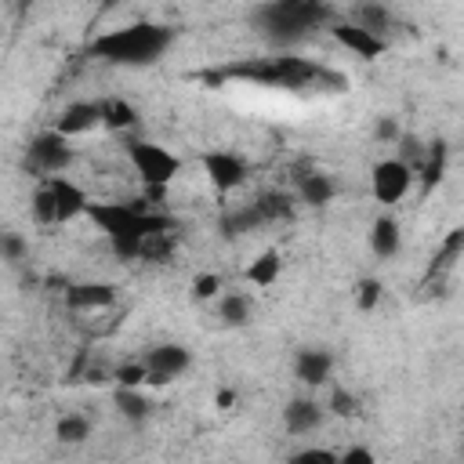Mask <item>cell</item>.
<instances>
[{"label": "cell", "mask_w": 464, "mask_h": 464, "mask_svg": "<svg viewBox=\"0 0 464 464\" xmlns=\"http://www.w3.org/2000/svg\"><path fill=\"white\" fill-rule=\"evenodd\" d=\"M170 40H174V29L160 22H134V25L105 29L102 36H94L91 51L112 65H152L167 54Z\"/></svg>", "instance_id": "1"}, {"label": "cell", "mask_w": 464, "mask_h": 464, "mask_svg": "<svg viewBox=\"0 0 464 464\" xmlns=\"http://www.w3.org/2000/svg\"><path fill=\"white\" fill-rule=\"evenodd\" d=\"M254 25L276 40V44H286V40H297L319 25H326L334 18V7L326 4H308V0H279V4H261L254 7Z\"/></svg>", "instance_id": "2"}, {"label": "cell", "mask_w": 464, "mask_h": 464, "mask_svg": "<svg viewBox=\"0 0 464 464\" xmlns=\"http://www.w3.org/2000/svg\"><path fill=\"white\" fill-rule=\"evenodd\" d=\"M87 203H91L87 192L76 181H69L65 174L62 178H44L33 192V218L40 225H65V221L80 218L87 210Z\"/></svg>", "instance_id": "3"}, {"label": "cell", "mask_w": 464, "mask_h": 464, "mask_svg": "<svg viewBox=\"0 0 464 464\" xmlns=\"http://www.w3.org/2000/svg\"><path fill=\"white\" fill-rule=\"evenodd\" d=\"M127 160L134 174L145 181V188H163L181 174V160L156 141H141V138L127 141Z\"/></svg>", "instance_id": "4"}, {"label": "cell", "mask_w": 464, "mask_h": 464, "mask_svg": "<svg viewBox=\"0 0 464 464\" xmlns=\"http://www.w3.org/2000/svg\"><path fill=\"white\" fill-rule=\"evenodd\" d=\"M72 160H76V152H72L69 138L54 134V130H44L29 141V163H33V170H40L47 178H62L72 167Z\"/></svg>", "instance_id": "5"}, {"label": "cell", "mask_w": 464, "mask_h": 464, "mask_svg": "<svg viewBox=\"0 0 464 464\" xmlns=\"http://www.w3.org/2000/svg\"><path fill=\"white\" fill-rule=\"evenodd\" d=\"M141 366H145V384L160 388V384H170L174 377H181V373L192 366V355H188V348H185V344L167 341V344L149 348V352H145V359H141Z\"/></svg>", "instance_id": "6"}, {"label": "cell", "mask_w": 464, "mask_h": 464, "mask_svg": "<svg viewBox=\"0 0 464 464\" xmlns=\"http://www.w3.org/2000/svg\"><path fill=\"white\" fill-rule=\"evenodd\" d=\"M370 188L377 203H399L410 188H413V167H406L402 160H377L370 170Z\"/></svg>", "instance_id": "7"}, {"label": "cell", "mask_w": 464, "mask_h": 464, "mask_svg": "<svg viewBox=\"0 0 464 464\" xmlns=\"http://www.w3.org/2000/svg\"><path fill=\"white\" fill-rule=\"evenodd\" d=\"M199 163H203L207 181L218 192H232V188H239L246 181V163L236 152H228V149H210V152H203Z\"/></svg>", "instance_id": "8"}, {"label": "cell", "mask_w": 464, "mask_h": 464, "mask_svg": "<svg viewBox=\"0 0 464 464\" xmlns=\"http://www.w3.org/2000/svg\"><path fill=\"white\" fill-rule=\"evenodd\" d=\"M94 127H102V112H98V102H72L62 109V116L54 120V134L62 138H80V134H91Z\"/></svg>", "instance_id": "9"}, {"label": "cell", "mask_w": 464, "mask_h": 464, "mask_svg": "<svg viewBox=\"0 0 464 464\" xmlns=\"http://www.w3.org/2000/svg\"><path fill=\"white\" fill-rule=\"evenodd\" d=\"M330 33H334V40H337L344 51H352V54H359V58H366V62H373L377 54H384V36L366 33V29H359L355 22H334Z\"/></svg>", "instance_id": "10"}, {"label": "cell", "mask_w": 464, "mask_h": 464, "mask_svg": "<svg viewBox=\"0 0 464 464\" xmlns=\"http://www.w3.org/2000/svg\"><path fill=\"white\" fill-rule=\"evenodd\" d=\"M294 373H297L301 384L319 388V384H326L330 373H334V355H330L326 348H301V352L294 355Z\"/></svg>", "instance_id": "11"}, {"label": "cell", "mask_w": 464, "mask_h": 464, "mask_svg": "<svg viewBox=\"0 0 464 464\" xmlns=\"http://www.w3.org/2000/svg\"><path fill=\"white\" fill-rule=\"evenodd\" d=\"M116 301V286L112 283H72L65 290V304L72 312H102Z\"/></svg>", "instance_id": "12"}, {"label": "cell", "mask_w": 464, "mask_h": 464, "mask_svg": "<svg viewBox=\"0 0 464 464\" xmlns=\"http://www.w3.org/2000/svg\"><path fill=\"white\" fill-rule=\"evenodd\" d=\"M334 196H337V181L326 170H308V174L297 178V199L304 207H315V210L319 207H330Z\"/></svg>", "instance_id": "13"}, {"label": "cell", "mask_w": 464, "mask_h": 464, "mask_svg": "<svg viewBox=\"0 0 464 464\" xmlns=\"http://www.w3.org/2000/svg\"><path fill=\"white\" fill-rule=\"evenodd\" d=\"M323 417H326V410H323L315 399H294V402L283 410V424H286L290 435H304V431L319 428Z\"/></svg>", "instance_id": "14"}, {"label": "cell", "mask_w": 464, "mask_h": 464, "mask_svg": "<svg viewBox=\"0 0 464 464\" xmlns=\"http://www.w3.org/2000/svg\"><path fill=\"white\" fill-rule=\"evenodd\" d=\"M399 243H402V236H399V221L388 218V214H381V218L370 225V250H373L377 257H392V254L399 250Z\"/></svg>", "instance_id": "15"}, {"label": "cell", "mask_w": 464, "mask_h": 464, "mask_svg": "<svg viewBox=\"0 0 464 464\" xmlns=\"http://www.w3.org/2000/svg\"><path fill=\"white\" fill-rule=\"evenodd\" d=\"M279 272H283V261H279V254L276 250H261L257 257H250V265H246V283L250 286H257V290H265V286H272L276 279H279Z\"/></svg>", "instance_id": "16"}, {"label": "cell", "mask_w": 464, "mask_h": 464, "mask_svg": "<svg viewBox=\"0 0 464 464\" xmlns=\"http://www.w3.org/2000/svg\"><path fill=\"white\" fill-rule=\"evenodd\" d=\"M98 112H102V127H109V130H127L138 123V109L127 98H105V102H98Z\"/></svg>", "instance_id": "17"}, {"label": "cell", "mask_w": 464, "mask_h": 464, "mask_svg": "<svg viewBox=\"0 0 464 464\" xmlns=\"http://www.w3.org/2000/svg\"><path fill=\"white\" fill-rule=\"evenodd\" d=\"M250 207L257 210L261 225H265V221H286V218L294 214V199H290V192H279V188L261 192V196H257Z\"/></svg>", "instance_id": "18"}, {"label": "cell", "mask_w": 464, "mask_h": 464, "mask_svg": "<svg viewBox=\"0 0 464 464\" xmlns=\"http://www.w3.org/2000/svg\"><path fill=\"white\" fill-rule=\"evenodd\" d=\"M116 410L127 417V420H134V424H141L145 417H149V410H152V402H149V395H145V388H116Z\"/></svg>", "instance_id": "19"}, {"label": "cell", "mask_w": 464, "mask_h": 464, "mask_svg": "<svg viewBox=\"0 0 464 464\" xmlns=\"http://www.w3.org/2000/svg\"><path fill=\"white\" fill-rule=\"evenodd\" d=\"M87 435H91V420L83 413H65L54 420V439L65 446H80V442H87Z\"/></svg>", "instance_id": "20"}, {"label": "cell", "mask_w": 464, "mask_h": 464, "mask_svg": "<svg viewBox=\"0 0 464 464\" xmlns=\"http://www.w3.org/2000/svg\"><path fill=\"white\" fill-rule=\"evenodd\" d=\"M355 25L373 33V36H381L392 25V11L384 4H362V7H355Z\"/></svg>", "instance_id": "21"}, {"label": "cell", "mask_w": 464, "mask_h": 464, "mask_svg": "<svg viewBox=\"0 0 464 464\" xmlns=\"http://www.w3.org/2000/svg\"><path fill=\"white\" fill-rule=\"evenodd\" d=\"M218 315H221V323H228V326H246L250 323V301L243 297V294H225L221 297V304H218Z\"/></svg>", "instance_id": "22"}, {"label": "cell", "mask_w": 464, "mask_h": 464, "mask_svg": "<svg viewBox=\"0 0 464 464\" xmlns=\"http://www.w3.org/2000/svg\"><path fill=\"white\" fill-rule=\"evenodd\" d=\"M460 250H464V228H453V232L442 239V246H439V254H435V261H431V276L442 272V268H450V265H457Z\"/></svg>", "instance_id": "23"}, {"label": "cell", "mask_w": 464, "mask_h": 464, "mask_svg": "<svg viewBox=\"0 0 464 464\" xmlns=\"http://www.w3.org/2000/svg\"><path fill=\"white\" fill-rule=\"evenodd\" d=\"M257 225H261V218H257L254 207H243V210H232V214L221 218V232L225 236H243V232H254Z\"/></svg>", "instance_id": "24"}, {"label": "cell", "mask_w": 464, "mask_h": 464, "mask_svg": "<svg viewBox=\"0 0 464 464\" xmlns=\"http://www.w3.org/2000/svg\"><path fill=\"white\" fill-rule=\"evenodd\" d=\"M381 294H384V283L377 276H366L355 283V308L359 312H373L381 304Z\"/></svg>", "instance_id": "25"}, {"label": "cell", "mask_w": 464, "mask_h": 464, "mask_svg": "<svg viewBox=\"0 0 464 464\" xmlns=\"http://www.w3.org/2000/svg\"><path fill=\"white\" fill-rule=\"evenodd\" d=\"M446 156H450L446 141H435V145L428 149V160H424V185H428V188L442 181V174H446Z\"/></svg>", "instance_id": "26"}, {"label": "cell", "mask_w": 464, "mask_h": 464, "mask_svg": "<svg viewBox=\"0 0 464 464\" xmlns=\"http://www.w3.org/2000/svg\"><path fill=\"white\" fill-rule=\"evenodd\" d=\"M326 406H330L334 417H355V413H359V399H355V392H348V388H334Z\"/></svg>", "instance_id": "27"}, {"label": "cell", "mask_w": 464, "mask_h": 464, "mask_svg": "<svg viewBox=\"0 0 464 464\" xmlns=\"http://www.w3.org/2000/svg\"><path fill=\"white\" fill-rule=\"evenodd\" d=\"M218 294H221V276L199 272V276L192 279V297H196V301H214Z\"/></svg>", "instance_id": "28"}, {"label": "cell", "mask_w": 464, "mask_h": 464, "mask_svg": "<svg viewBox=\"0 0 464 464\" xmlns=\"http://www.w3.org/2000/svg\"><path fill=\"white\" fill-rule=\"evenodd\" d=\"M112 377L120 388H145V366L141 362H123V366H116Z\"/></svg>", "instance_id": "29"}, {"label": "cell", "mask_w": 464, "mask_h": 464, "mask_svg": "<svg viewBox=\"0 0 464 464\" xmlns=\"http://www.w3.org/2000/svg\"><path fill=\"white\" fill-rule=\"evenodd\" d=\"M286 464H337V453H330L323 446H308V450H297Z\"/></svg>", "instance_id": "30"}, {"label": "cell", "mask_w": 464, "mask_h": 464, "mask_svg": "<svg viewBox=\"0 0 464 464\" xmlns=\"http://www.w3.org/2000/svg\"><path fill=\"white\" fill-rule=\"evenodd\" d=\"M337 464H377V457H373V450H366V446H348V450L337 457Z\"/></svg>", "instance_id": "31"}, {"label": "cell", "mask_w": 464, "mask_h": 464, "mask_svg": "<svg viewBox=\"0 0 464 464\" xmlns=\"http://www.w3.org/2000/svg\"><path fill=\"white\" fill-rule=\"evenodd\" d=\"M0 254H4L7 261H18V257L25 254V239H22V236H11V232L0 236Z\"/></svg>", "instance_id": "32"}, {"label": "cell", "mask_w": 464, "mask_h": 464, "mask_svg": "<svg viewBox=\"0 0 464 464\" xmlns=\"http://www.w3.org/2000/svg\"><path fill=\"white\" fill-rule=\"evenodd\" d=\"M236 402H239V395H236L232 388H221V392L214 395V406H218V410H232Z\"/></svg>", "instance_id": "33"}, {"label": "cell", "mask_w": 464, "mask_h": 464, "mask_svg": "<svg viewBox=\"0 0 464 464\" xmlns=\"http://www.w3.org/2000/svg\"><path fill=\"white\" fill-rule=\"evenodd\" d=\"M392 134H395V123H392V120H384V123L377 127V138H392Z\"/></svg>", "instance_id": "34"}]
</instances>
